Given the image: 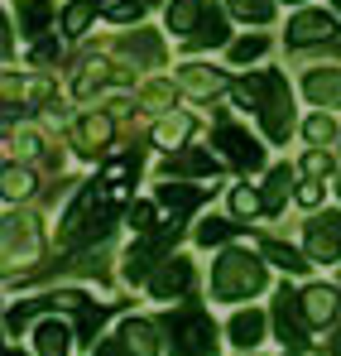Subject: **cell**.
<instances>
[{
	"label": "cell",
	"mask_w": 341,
	"mask_h": 356,
	"mask_svg": "<svg viewBox=\"0 0 341 356\" xmlns=\"http://www.w3.org/2000/svg\"><path fill=\"white\" fill-rule=\"evenodd\" d=\"M235 102L250 106V111H260L265 135L274 145L288 140V130H293V97H288V82L279 72H250V77H240L235 82Z\"/></svg>",
	"instance_id": "obj_1"
},
{
	"label": "cell",
	"mask_w": 341,
	"mask_h": 356,
	"mask_svg": "<svg viewBox=\"0 0 341 356\" xmlns=\"http://www.w3.org/2000/svg\"><path fill=\"white\" fill-rule=\"evenodd\" d=\"M115 197H120V188H87L77 202H72V212H67V222H63V245H87V241H106L115 222Z\"/></svg>",
	"instance_id": "obj_2"
},
{
	"label": "cell",
	"mask_w": 341,
	"mask_h": 356,
	"mask_svg": "<svg viewBox=\"0 0 341 356\" xmlns=\"http://www.w3.org/2000/svg\"><path fill=\"white\" fill-rule=\"evenodd\" d=\"M265 289V265L250 255V250H226L212 270V294L217 298H250Z\"/></svg>",
	"instance_id": "obj_3"
},
{
	"label": "cell",
	"mask_w": 341,
	"mask_h": 356,
	"mask_svg": "<svg viewBox=\"0 0 341 356\" xmlns=\"http://www.w3.org/2000/svg\"><path fill=\"white\" fill-rule=\"evenodd\" d=\"M164 327L173 337V356H212V347H217V323L192 303L178 313H164Z\"/></svg>",
	"instance_id": "obj_4"
},
{
	"label": "cell",
	"mask_w": 341,
	"mask_h": 356,
	"mask_svg": "<svg viewBox=\"0 0 341 356\" xmlns=\"http://www.w3.org/2000/svg\"><path fill=\"white\" fill-rule=\"evenodd\" d=\"M178 236H183V227H178V217H173L169 227H159V232H144V236L130 245V255H125V280H144L149 284V275L169 260V250L178 245Z\"/></svg>",
	"instance_id": "obj_5"
},
{
	"label": "cell",
	"mask_w": 341,
	"mask_h": 356,
	"mask_svg": "<svg viewBox=\"0 0 341 356\" xmlns=\"http://www.w3.org/2000/svg\"><path fill=\"white\" fill-rule=\"evenodd\" d=\"M274 327H279V342H284V352H303L308 347V313H303V298L279 289L274 294Z\"/></svg>",
	"instance_id": "obj_6"
},
{
	"label": "cell",
	"mask_w": 341,
	"mask_h": 356,
	"mask_svg": "<svg viewBox=\"0 0 341 356\" xmlns=\"http://www.w3.org/2000/svg\"><path fill=\"white\" fill-rule=\"evenodd\" d=\"M288 44L293 49H308V44H327V39H337V15L332 10H313V5H303L293 19H288Z\"/></svg>",
	"instance_id": "obj_7"
},
{
	"label": "cell",
	"mask_w": 341,
	"mask_h": 356,
	"mask_svg": "<svg viewBox=\"0 0 341 356\" xmlns=\"http://www.w3.org/2000/svg\"><path fill=\"white\" fill-rule=\"evenodd\" d=\"M217 149H226V159L235 169H260L265 164V149H260V140H250L235 120H217Z\"/></svg>",
	"instance_id": "obj_8"
},
{
	"label": "cell",
	"mask_w": 341,
	"mask_h": 356,
	"mask_svg": "<svg viewBox=\"0 0 341 356\" xmlns=\"http://www.w3.org/2000/svg\"><path fill=\"white\" fill-rule=\"evenodd\" d=\"M39 227L29 222V217H10L5 222V265L15 270V265H29L34 255H39Z\"/></svg>",
	"instance_id": "obj_9"
},
{
	"label": "cell",
	"mask_w": 341,
	"mask_h": 356,
	"mask_svg": "<svg viewBox=\"0 0 341 356\" xmlns=\"http://www.w3.org/2000/svg\"><path fill=\"white\" fill-rule=\"evenodd\" d=\"M192 289V260H183V255H169L154 275H149V294L154 298H178Z\"/></svg>",
	"instance_id": "obj_10"
},
{
	"label": "cell",
	"mask_w": 341,
	"mask_h": 356,
	"mask_svg": "<svg viewBox=\"0 0 341 356\" xmlns=\"http://www.w3.org/2000/svg\"><path fill=\"white\" fill-rule=\"evenodd\" d=\"M308 255H313L317 265H332L341 255V232L327 217H313V222H308Z\"/></svg>",
	"instance_id": "obj_11"
},
{
	"label": "cell",
	"mask_w": 341,
	"mask_h": 356,
	"mask_svg": "<svg viewBox=\"0 0 341 356\" xmlns=\"http://www.w3.org/2000/svg\"><path fill=\"white\" fill-rule=\"evenodd\" d=\"M164 174H188V178H217L222 174V164L207 154V149H183V154H169V164H164Z\"/></svg>",
	"instance_id": "obj_12"
},
{
	"label": "cell",
	"mask_w": 341,
	"mask_h": 356,
	"mask_svg": "<svg viewBox=\"0 0 341 356\" xmlns=\"http://www.w3.org/2000/svg\"><path fill=\"white\" fill-rule=\"evenodd\" d=\"M226 39H231V24H226V15L207 5L202 24H197V29H192V34H188L183 44H188V49H217V44H226Z\"/></svg>",
	"instance_id": "obj_13"
},
{
	"label": "cell",
	"mask_w": 341,
	"mask_h": 356,
	"mask_svg": "<svg viewBox=\"0 0 341 356\" xmlns=\"http://www.w3.org/2000/svg\"><path fill=\"white\" fill-rule=\"evenodd\" d=\"M15 10H19V34H29V39H39V34L58 19L53 0H15Z\"/></svg>",
	"instance_id": "obj_14"
},
{
	"label": "cell",
	"mask_w": 341,
	"mask_h": 356,
	"mask_svg": "<svg viewBox=\"0 0 341 356\" xmlns=\"http://www.w3.org/2000/svg\"><path fill=\"white\" fill-rule=\"evenodd\" d=\"M303 87H308V102H317V106H337L341 102V72L337 67H313Z\"/></svg>",
	"instance_id": "obj_15"
},
{
	"label": "cell",
	"mask_w": 341,
	"mask_h": 356,
	"mask_svg": "<svg viewBox=\"0 0 341 356\" xmlns=\"http://www.w3.org/2000/svg\"><path fill=\"white\" fill-rule=\"evenodd\" d=\"M303 313H308V323H332V318H337V289H327V284H308V289H303Z\"/></svg>",
	"instance_id": "obj_16"
},
{
	"label": "cell",
	"mask_w": 341,
	"mask_h": 356,
	"mask_svg": "<svg viewBox=\"0 0 341 356\" xmlns=\"http://www.w3.org/2000/svg\"><path fill=\"white\" fill-rule=\"evenodd\" d=\"M159 202L169 207L173 217H188L192 207H202V202H207V188H183V183H164V188H159Z\"/></svg>",
	"instance_id": "obj_17"
},
{
	"label": "cell",
	"mask_w": 341,
	"mask_h": 356,
	"mask_svg": "<svg viewBox=\"0 0 341 356\" xmlns=\"http://www.w3.org/2000/svg\"><path fill=\"white\" fill-rule=\"evenodd\" d=\"M202 15H207V0H173L169 5V34L188 39V34L202 24Z\"/></svg>",
	"instance_id": "obj_18"
},
{
	"label": "cell",
	"mask_w": 341,
	"mask_h": 356,
	"mask_svg": "<svg viewBox=\"0 0 341 356\" xmlns=\"http://www.w3.org/2000/svg\"><path fill=\"white\" fill-rule=\"evenodd\" d=\"M34 347H39V356H67L72 352V332L58 318H49V323L34 327Z\"/></svg>",
	"instance_id": "obj_19"
},
{
	"label": "cell",
	"mask_w": 341,
	"mask_h": 356,
	"mask_svg": "<svg viewBox=\"0 0 341 356\" xmlns=\"http://www.w3.org/2000/svg\"><path fill=\"white\" fill-rule=\"evenodd\" d=\"M226 332H231V342H235V347H245V352H250V347L265 337V313H255V308H240V313L231 318Z\"/></svg>",
	"instance_id": "obj_20"
},
{
	"label": "cell",
	"mask_w": 341,
	"mask_h": 356,
	"mask_svg": "<svg viewBox=\"0 0 341 356\" xmlns=\"http://www.w3.org/2000/svg\"><path fill=\"white\" fill-rule=\"evenodd\" d=\"M120 332H125V342L135 347V356H159L164 352V347H159V327H154L149 318H130Z\"/></svg>",
	"instance_id": "obj_21"
},
{
	"label": "cell",
	"mask_w": 341,
	"mask_h": 356,
	"mask_svg": "<svg viewBox=\"0 0 341 356\" xmlns=\"http://www.w3.org/2000/svg\"><path fill=\"white\" fill-rule=\"evenodd\" d=\"M178 87L188 92V97H212V92H222V77L212 72V67H178Z\"/></svg>",
	"instance_id": "obj_22"
},
{
	"label": "cell",
	"mask_w": 341,
	"mask_h": 356,
	"mask_svg": "<svg viewBox=\"0 0 341 356\" xmlns=\"http://www.w3.org/2000/svg\"><path fill=\"white\" fill-rule=\"evenodd\" d=\"M101 15V0H67L63 5V34H87V24Z\"/></svg>",
	"instance_id": "obj_23"
},
{
	"label": "cell",
	"mask_w": 341,
	"mask_h": 356,
	"mask_svg": "<svg viewBox=\"0 0 341 356\" xmlns=\"http://www.w3.org/2000/svg\"><path fill=\"white\" fill-rule=\"evenodd\" d=\"M120 54L135 63H159L164 58V44H159V34H149V29H135L125 44H120Z\"/></svg>",
	"instance_id": "obj_24"
},
{
	"label": "cell",
	"mask_w": 341,
	"mask_h": 356,
	"mask_svg": "<svg viewBox=\"0 0 341 356\" xmlns=\"http://www.w3.org/2000/svg\"><path fill=\"white\" fill-rule=\"evenodd\" d=\"M260 250H265V260H274V265H279V270H288V275H303V270H308V260H313V255L293 250V245H284V241H265Z\"/></svg>",
	"instance_id": "obj_25"
},
{
	"label": "cell",
	"mask_w": 341,
	"mask_h": 356,
	"mask_svg": "<svg viewBox=\"0 0 341 356\" xmlns=\"http://www.w3.org/2000/svg\"><path fill=\"white\" fill-rule=\"evenodd\" d=\"M106 140H111V120H106V116H87L82 125H77V145H82V154H97Z\"/></svg>",
	"instance_id": "obj_26"
},
{
	"label": "cell",
	"mask_w": 341,
	"mask_h": 356,
	"mask_svg": "<svg viewBox=\"0 0 341 356\" xmlns=\"http://www.w3.org/2000/svg\"><path fill=\"white\" fill-rule=\"evenodd\" d=\"M274 5L279 0H226V10L235 19H245V24H269L274 19Z\"/></svg>",
	"instance_id": "obj_27"
},
{
	"label": "cell",
	"mask_w": 341,
	"mask_h": 356,
	"mask_svg": "<svg viewBox=\"0 0 341 356\" xmlns=\"http://www.w3.org/2000/svg\"><path fill=\"white\" fill-rule=\"evenodd\" d=\"M144 10H149L144 0H101V19H111V24H140Z\"/></svg>",
	"instance_id": "obj_28"
},
{
	"label": "cell",
	"mask_w": 341,
	"mask_h": 356,
	"mask_svg": "<svg viewBox=\"0 0 341 356\" xmlns=\"http://www.w3.org/2000/svg\"><path fill=\"white\" fill-rule=\"evenodd\" d=\"M101 323H106V308H97V303H82V308H77V337H82V342H97Z\"/></svg>",
	"instance_id": "obj_29"
},
{
	"label": "cell",
	"mask_w": 341,
	"mask_h": 356,
	"mask_svg": "<svg viewBox=\"0 0 341 356\" xmlns=\"http://www.w3.org/2000/svg\"><path fill=\"white\" fill-rule=\"evenodd\" d=\"M235 236V227H231L226 217H202V222H197V241H202V245H222V241H231Z\"/></svg>",
	"instance_id": "obj_30"
},
{
	"label": "cell",
	"mask_w": 341,
	"mask_h": 356,
	"mask_svg": "<svg viewBox=\"0 0 341 356\" xmlns=\"http://www.w3.org/2000/svg\"><path fill=\"white\" fill-rule=\"evenodd\" d=\"M269 54V39L265 34H250V39H235L231 44V63H255V58H265Z\"/></svg>",
	"instance_id": "obj_31"
},
{
	"label": "cell",
	"mask_w": 341,
	"mask_h": 356,
	"mask_svg": "<svg viewBox=\"0 0 341 356\" xmlns=\"http://www.w3.org/2000/svg\"><path fill=\"white\" fill-rule=\"evenodd\" d=\"M260 207H265V197H260V193H255L250 183H240V188H231V212H235V217H255Z\"/></svg>",
	"instance_id": "obj_32"
},
{
	"label": "cell",
	"mask_w": 341,
	"mask_h": 356,
	"mask_svg": "<svg viewBox=\"0 0 341 356\" xmlns=\"http://www.w3.org/2000/svg\"><path fill=\"white\" fill-rule=\"evenodd\" d=\"M303 135H308V145H313V149H327V145H332V135H337V125H332V116H313L308 125H303Z\"/></svg>",
	"instance_id": "obj_33"
},
{
	"label": "cell",
	"mask_w": 341,
	"mask_h": 356,
	"mask_svg": "<svg viewBox=\"0 0 341 356\" xmlns=\"http://www.w3.org/2000/svg\"><path fill=\"white\" fill-rule=\"evenodd\" d=\"M101 82H106V63H101V58L82 63V77H77V97H92V87H101Z\"/></svg>",
	"instance_id": "obj_34"
},
{
	"label": "cell",
	"mask_w": 341,
	"mask_h": 356,
	"mask_svg": "<svg viewBox=\"0 0 341 356\" xmlns=\"http://www.w3.org/2000/svg\"><path fill=\"white\" fill-rule=\"evenodd\" d=\"M34 193V174H24V169H5V197L15 202V197H29Z\"/></svg>",
	"instance_id": "obj_35"
},
{
	"label": "cell",
	"mask_w": 341,
	"mask_h": 356,
	"mask_svg": "<svg viewBox=\"0 0 341 356\" xmlns=\"http://www.w3.org/2000/svg\"><path fill=\"white\" fill-rule=\"evenodd\" d=\"M265 188H269V193H265V207H269V212H279V207H284V188H288V169H274Z\"/></svg>",
	"instance_id": "obj_36"
},
{
	"label": "cell",
	"mask_w": 341,
	"mask_h": 356,
	"mask_svg": "<svg viewBox=\"0 0 341 356\" xmlns=\"http://www.w3.org/2000/svg\"><path fill=\"white\" fill-rule=\"evenodd\" d=\"M130 227H135V236L154 232V207H149V202H135V207H130Z\"/></svg>",
	"instance_id": "obj_37"
},
{
	"label": "cell",
	"mask_w": 341,
	"mask_h": 356,
	"mask_svg": "<svg viewBox=\"0 0 341 356\" xmlns=\"http://www.w3.org/2000/svg\"><path fill=\"white\" fill-rule=\"evenodd\" d=\"M140 174V154H125V159H115V164H106V183H120V178Z\"/></svg>",
	"instance_id": "obj_38"
},
{
	"label": "cell",
	"mask_w": 341,
	"mask_h": 356,
	"mask_svg": "<svg viewBox=\"0 0 341 356\" xmlns=\"http://www.w3.org/2000/svg\"><path fill=\"white\" fill-rule=\"evenodd\" d=\"M97 347V356H135V347L125 342V332L120 337H101V342H92Z\"/></svg>",
	"instance_id": "obj_39"
},
{
	"label": "cell",
	"mask_w": 341,
	"mask_h": 356,
	"mask_svg": "<svg viewBox=\"0 0 341 356\" xmlns=\"http://www.w3.org/2000/svg\"><path fill=\"white\" fill-rule=\"evenodd\" d=\"M183 135H188V120H164V125H159V130H154V140H159V145H164V149H169V145H178V140H183Z\"/></svg>",
	"instance_id": "obj_40"
},
{
	"label": "cell",
	"mask_w": 341,
	"mask_h": 356,
	"mask_svg": "<svg viewBox=\"0 0 341 356\" xmlns=\"http://www.w3.org/2000/svg\"><path fill=\"white\" fill-rule=\"evenodd\" d=\"M303 174H308V178H322V174H332V159H327L322 149H313V154L303 159Z\"/></svg>",
	"instance_id": "obj_41"
},
{
	"label": "cell",
	"mask_w": 341,
	"mask_h": 356,
	"mask_svg": "<svg viewBox=\"0 0 341 356\" xmlns=\"http://www.w3.org/2000/svg\"><path fill=\"white\" fill-rule=\"evenodd\" d=\"M58 54H63V49H58L53 39H34V54H29V58L34 63H58Z\"/></svg>",
	"instance_id": "obj_42"
},
{
	"label": "cell",
	"mask_w": 341,
	"mask_h": 356,
	"mask_svg": "<svg viewBox=\"0 0 341 356\" xmlns=\"http://www.w3.org/2000/svg\"><path fill=\"white\" fill-rule=\"evenodd\" d=\"M298 202H303V207H317V202H322V183H317V178H308V183L298 188Z\"/></svg>",
	"instance_id": "obj_43"
},
{
	"label": "cell",
	"mask_w": 341,
	"mask_h": 356,
	"mask_svg": "<svg viewBox=\"0 0 341 356\" xmlns=\"http://www.w3.org/2000/svg\"><path fill=\"white\" fill-rule=\"evenodd\" d=\"M15 145H19V154H39V135H34V130H19Z\"/></svg>",
	"instance_id": "obj_44"
},
{
	"label": "cell",
	"mask_w": 341,
	"mask_h": 356,
	"mask_svg": "<svg viewBox=\"0 0 341 356\" xmlns=\"http://www.w3.org/2000/svg\"><path fill=\"white\" fill-rule=\"evenodd\" d=\"M327 347H332V356H341V323H337V332H332V342H327Z\"/></svg>",
	"instance_id": "obj_45"
},
{
	"label": "cell",
	"mask_w": 341,
	"mask_h": 356,
	"mask_svg": "<svg viewBox=\"0 0 341 356\" xmlns=\"http://www.w3.org/2000/svg\"><path fill=\"white\" fill-rule=\"evenodd\" d=\"M327 222H332V227H337V232H341V212H327Z\"/></svg>",
	"instance_id": "obj_46"
},
{
	"label": "cell",
	"mask_w": 341,
	"mask_h": 356,
	"mask_svg": "<svg viewBox=\"0 0 341 356\" xmlns=\"http://www.w3.org/2000/svg\"><path fill=\"white\" fill-rule=\"evenodd\" d=\"M5 356H24V352H19V347H10V352H5Z\"/></svg>",
	"instance_id": "obj_47"
},
{
	"label": "cell",
	"mask_w": 341,
	"mask_h": 356,
	"mask_svg": "<svg viewBox=\"0 0 341 356\" xmlns=\"http://www.w3.org/2000/svg\"><path fill=\"white\" fill-rule=\"evenodd\" d=\"M144 5H149V10H154V5H164V0H144Z\"/></svg>",
	"instance_id": "obj_48"
},
{
	"label": "cell",
	"mask_w": 341,
	"mask_h": 356,
	"mask_svg": "<svg viewBox=\"0 0 341 356\" xmlns=\"http://www.w3.org/2000/svg\"><path fill=\"white\" fill-rule=\"evenodd\" d=\"M284 5H308V0H284Z\"/></svg>",
	"instance_id": "obj_49"
},
{
	"label": "cell",
	"mask_w": 341,
	"mask_h": 356,
	"mask_svg": "<svg viewBox=\"0 0 341 356\" xmlns=\"http://www.w3.org/2000/svg\"><path fill=\"white\" fill-rule=\"evenodd\" d=\"M332 10H337V15H341V0H332Z\"/></svg>",
	"instance_id": "obj_50"
},
{
	"label": "cell",
	"mask_w": 341,
	"mask_h": 356,
	"mask_svg": "<svg viewBox=\"0 0 341 356\" xmlns=\"http://www.w3.org/2000/svg\"><path fill=\"white\" fill-rule=\"evenodd\" d=\"M337 197H341V183H337Z\"/></svg>",
	"instance_id": "obj_51"
}]
</instances>
